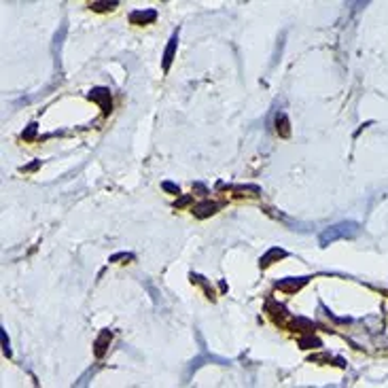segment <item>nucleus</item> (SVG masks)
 Returning a JSON list of instances; mask_svg holds the SVG:
<instances>
[{"label":"nucleus","mask_w":388,"mask_h":388,"mask_svg":"<svg viewBox=\"0 0 388 388\" xmlns=\"http://www.w3.org/2000/svg\"><path fill=\"white\" fill-rule=\"evenodd\" d=\"M356 234H359V225L356 223H350V221L340 223V225H333L320 234V244H329L333 240H338V238H352Z\"/></svg>","instance_id":"obj_1"},{"label":"nucleus","mask_w":388,"mask_h":388,"mask_svg":"<svg viewBox=\"0 0 388 388\" xmlns=\"http://www.w3.org/2000/svg\"><path fill=\"white\" fill-rule=\"evenodd\" d=\"M176 41H178V36H176V34H172V39H170L168 47H166V55H163V70H168V68H170V64H172V59H174Z\"/></svg>","instance_id":"obj_2"},{"label":"nucleus","mask_w":388,"mask_h":388,"mask_svg":"<svg viewBox=\"0 0 388 388\" xmlns=\"http://www.w3.org/2000/svg\"><path fill=\"white\" fill-rule=\"evenodd\" d=\"M157 17V13L155 11H136L132 13V21L134 24H146V21H155Z\"/></svg>","instance_id":"obj_3"},{"label":"nucleus","mask_w":388,"mask_h":388,"mask_svg":"<svg viewBox=\"0 0 388 388\" xmlns=\"http://www.w3.org/2000/svg\"><path fill=\"white\" fill-rule=\"evenodd\" d=\"M92 98H94V100H100L102 106H104V110L110 108V96H108L106 89H94V92H92Z\"/></svg>","instance_id":"obj_4"},{"label":"nucleus","mask_w":388,"mask_h":388,"mask_svg":"<svg viewBox=\"0 0 388 388\" xmlns=\"http://www.w3.org/2000/svg\"><path fill=\"white\" fill-rule=\"evenodd\" d=\"M216 208H219V204H212V201H204V204H197L193 212H195L197 216H208V214H212Z\"/></svg>","instance_id":"obj_5"},{"label":"nucleus","mask_w":388,"mask_h":388,"mask_svg":"<svg viewBox=\"0 0 388 388\" xmlns=\"http://www.w3.org/2000/svg\"><path fill=\"white\" fill-rule=\"evenodd\" d=\"M301 285H305V278H301V280H282L278 285V289H282V291H297Z\"/></svg>","instance_id":"obj_6"},{"label":"nucleus","mask_w":388,"mask_h":388,"mask_svg":"<svg viewBox=\"0 0 388 388\" xmlns=\"http://www.w3.org/2000/svg\"><path fill=\"white\" fill-rule=\"evenodd\" d=\"M274 257H287V252L282 250V248H272L270 252H267V255L261 259V265H267V263H272V259Z\"/></svg>","instance_id":"obj_7"},{"label":"nucleus","mask_w":388,"mask_h":388,"mask_svg":"<svg viewBox=\"0 0 388 388\" xmlns=\"http://www.w3.org/2000/svg\"><path fill=\"white\" fill-rule=\"evenodd\" d=\"M276 121H280V134L282 136H289V119L285 117V115H278V119H276Z\"/></svg>","instance_id":"obj_8"},{"label":"nucleus","mask_w":388,"mask_h":388,"mask_svg":"<svg viewBox=\"0 0 388 388\" xmlns=\"http://www.w3.org/2000/svg\"><path fill=\"white\" fill-rule=\"evenodd\" d=\"M113 9V6H117V2H92V9H96V11H104V9Z\"/></svg>","instance_id":"obj_9"},{"label":"nucleus","mask_w":388,"mask_h":388,"mask_svg":"<svg viewBox=\"0 0 388 388\" xmlns=\"http://www.w3.org/2000/svg\"><path fill=\"white\" fill-rule=\"evenodd\" d=\"M163 189H168L172 193H178V187H176V185H172V183H163Z\"/></svg>","instance_id":"obj_10"},{"label":"nucleus","mask_w":388,"mask_h":388,"mask_svg":"<svg viewBox=\"0 0 388 388\" xmlns=\"http://www.w3.org/2000/svg\"><path fill=\"white\" fill-rule=\"evenodd\" d=\"M34 130H36V125L32 123V125H30V130L24 134V138H32V134H34Z\"/></svg>","instance_id":"obj_11"}]
</instances>
